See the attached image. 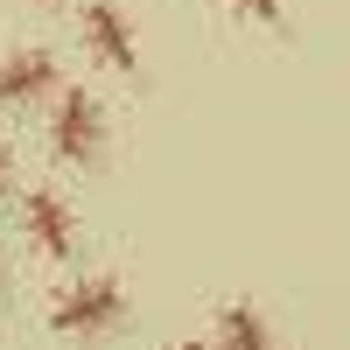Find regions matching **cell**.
Listing matches in <instances>:
<instances>
[{"label": "cell", "mask_w": 350, "mask_h": 350, "mask_svg": "<svg viewBox=\"0 0 350 350\" xmlns=\"http://www.w3.org/2000/svg\"><path fill=\"white\" fill-rule=\"evenodd\" d=\"M8 189H14V148L0 140V196H8Z\"/></svg>", "instance_id": "8"}, {"label": "cell", "mask_w": 350, "mask_h": 350, "mask_svg": "<svg viewBox=\"0 0 350 350\" xmlns=\"http://www.w3.org/2000/svg\"><path fill=\"white\" fill-rule=\"evenodd\" d=\"M175 350H217V343H196V336H189V343H175Z\"/></svg>", "instance_id": "9"}, {"label": "cell", "mask_w": 350, "mask_h": 350, "mask_svg": "<svg viewBox=\"0 0 350 350\" xmlns=\"http://www.w3.org/2000/svg\"><path fill=\"white\" fill-rule=\"evenodd\" d=\"M56 92V56L49 49H8L0 56V105L21 112V105H36Z\"/></svg>", "instance_id": "5"}, {"label": "cell", "mask_w": 350, "mask_h": 350, "mask_svg": "<svg viewBox=\"0 0 350 350\" xmlns=\"http://www.w3.org/2000/svg\"><path fill=\"white\" fill-rule=\"evenodd\" d=\"M0 287H8V273H0Z\"/></svg>", "instance_id": "10"}, {"label": "cell", "mask_w": 350, "mask_h": 350, "mask_svg": "<svg viewBox=\"0 0 350 350\" xmlns=\"http://www.w3.org/2000/svg\"><path fill=\"white\" fill-rule=\"evenodd\" d=\"M105 148V105L98 92H56V112H49V154L64 168H92Z\"/></svg>", "instance_id": "2"}, {"label": "cell", "mask_w": 350, "mask_h": 350, "mask_svg": "<svg viewBox=\"0 0 350 350\" xmlns=\"http://www.w3.org/2000/svg\"><path fill=\"white\" fill-rule=\"evenodd\" d=\"M231 14H245V21H259V28H273V21H280V0H231Z\"/></svg>", "instance_id": "7"}, {"label": "cell", "mask_w": 350, "mask_h": 350, "mask_svg": "<svg viewBox=\"0 0 350 350\" xmlns=\"http://www.w3.org/2000/svg\"><path fill=\"white\" fill-rule=\"evenodd\" d=\"M120 315H126V287L120 280H112V273H77L64 295H56L49 323L64 329V336H105Z\"/></svg>", "instance_id": "1"}, {"label": "cell", "mask_w": 350, "mask_h": 350, "mask_svg": "<svg viewBox=\"0 0 350 350\" xmlns=\"http://www.w3.org/2000/svg\"><path fill=\"white\" fill-rule=\"evenodd\" d=\"M21 224H28V245L42 259H77V217H70V203L56 189H28Z\"/></svg>", "instance_id": "4"}, {"label": "cell", "mask_w": 350, "mask_h": 350, "mask_svg": "<svg viewBox=\"0 0 350 350\" xmlns=\"http://www.w3.org/2000/svg\"><path fill=\"white\" fill-rule=\"evenodd\" d=\"M217 350H273V329L252 301H224L217 308Z\"/></svg>", "instance_id": "6"}, {"label": "cell", "mask_w": 350, "mask_h": 350, "mask_svg": "<svg viewBox=\"0 0 350 350\" xmlns=\"http://www.w3.org/2000/svg\"><path fill=\"white\" fill-rule=\"evenodd\" d=\"M77 28H84V49H92L105 70H120V77L140 70V42H133V21L120 14V0H84Z\"/></svg>", "instance_id": "3"}]
</instances>
